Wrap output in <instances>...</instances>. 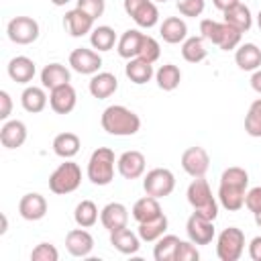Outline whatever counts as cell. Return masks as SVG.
Returning <instances> with one entry per match:
<instances>
[{
  "mask_svg": "<svg viewBox=\"0 0 261 261\" xmlns=\"http://www.w3.org/2000/svg\"><path fill=\"white\" fill-rule=\"evenodd\" d=\"M237 2H241V0H212V4L220 10V12H224V10H228L230 6H234Z\"/></svg>",
  "mask_w": 261,
  "mask_h": 261,
  "instance_id": "50",
  "label": "cell"
},
{
  "mask_svg": "<svg viewBox=\"0 0 261 261\" xmlns=\"http://www.w3.org/2000/svg\"><path fill=\"white\" fill-rule=\"evenodd\" d=\"M110 243L122 255H135L141 249V237L135 234L133 230H128L126 226L118 228V230H112L110 232Z\"/></svg>",
  "mask_w": 261,
  "mask_h": 261,
  "instance_id": "23",
  "label": "cell"
},
{
  "mask_svg": "<svg viewBox=\"0 0 261 261\" xmlns=\"http://www.w3.org/2000/svg\"><path fill=\"white\" fill-rule=\"evenodd\" d=\"M18 214L24 218V220H41L45 214H47V200L45 196L37 194V192H31V194H24L18 202Z\"/></svg>",
  "mask_w": 261,
  "mask_h": 261,
  "instance_id": "18",
  "label": "cell"
},
{
  "mask_svg": "<svg viewBox=\"0 0 261 261\" xmlns=\"http://www.w3.org/2000/svg\"><path fill=\"white\" fill-rule=\"evenodd\" d=\"M145 155L141 151H124L118 159H116V169L124 179H137L145 173Z\"/></svg>",
  "mask_w": 261,
  "mask_h": 261,
  "instance_id": "13",
  "label": "cell"
},
{
  "mask_svg": "<svg viewBox=\"0 0 261 261\" xmlns=\"http://www.w3.org/2000/svg\"><path fill=\"white\" fill-rule=\"evenodd\" d=\"M65 249L73 257H88L94 249V237L86 228H73L65 234Z\"/></svg>",
  "mask_w": 261,
  "mask_h": 261,
  "instance_id": "16",
  "label": "cell"
},
{
  "mask_svg": "<svg viewBox=\"0 0 261 261\" xmlns=\"http://www.w3.org/2000/svg\"><path fill=\"white\" fill-rule=\"evenodd\" d=\"M208 55V49L204 47V37H188L181 43V57L188 63H200Z\"/></svg>",
  "mask_w": 261,
  "mask_h": 261,
  "instance_id": "34",
  "label": "cell"
},
{
  "mask_svg": "<svg viewBox=\"0 0 261 261\" xmlns=\"http://www.w3.org/2000/svg\"><path fill=\"white\" fill-rule=\"evenodd\" d=\"M234 61L243 71H255L261 67V49L255 43H245L237 49Z\"/></svg>",
  "mask_w": 261,
  "mask_h": 261,
  "instance_id": "25",
  "label": "cell"
},
{
  "mask_svg": "<svg viewBox=\"0 0 261 261\" xmlns=\"http://www.w3.org/2000/svg\"><path fill=\"white\" fill-rule=\"evenodd\" d=\"M188 202L190 206L194 208V212L210 218V220H216L218 216V202L214 200L212 196V190L208 186V181L204 177H194V181L188 186Z\"/></svg>",
  "mask_w": 261,
  "mask_h": 261,
  "instance_id": "3",
  "label": "cell"
},
{
  "mask_svg": "<svg viewBox=\"0 0 261 261\" xmlns=\"http://www.w3.org/2000/svg\"><path fill=\"white\" fill-rule=\"evenodd\" d=\"M63 27L65 31L71 35V37H84L88 33L94 31V18L84 12L82 8H73V10H67L65 16H63Z\"/></svg>",
  "mask_w": 261,
  "mask_h": 261,
  "instance_id": "15",
  "label": "cell"
},
{
  "mask_svg": "<svg viewBox=\"0 0 261 261\" xmlns=\"http://www.w3.org/2000/svg\"><path fill=\"white\" fill-rule=\"evenodd\" d=\"M257 27H259V31H261V10H259V14H257Z\"/></svg>",
  "mask_w": 261,
  "mask_h": 261,
  "instance_id": "54",
  "label": "cell"
},
{
  "mask_svg": "<svg viewBox=\"0 0 261 261\" xmlns=\"http://www.w3.org/2000/svg\"><path fill=\"white\" fill-rule=\"evenodd\" d=\"M245 130L251 137H261V98H257L245 116Z\"/></svg>",
  "mask_w": 261,
  "mask_h": 261,
  "instance_id": "39",
  "label": "cell"
},
{
  "mask_svg": "<svg viewBox=\"0 0 261 261\" xmlns=\"http://www.w3.org/2000/svg\"><path fill=\"white\" fill-rule=\"evenodd\" d=\"M167 224H169V222H167V216L161 212V214L155 216V218H149V220H145V222H139L137 234L141 237V241H145V243H153V241H157L159 237L165 234Z\"/></svg>",
  "mask_w": 261,
  "mask_h": 261,
  "instance_id": "26",
  "label": "cell"
},
{
  "mask_svg": "<svg viewBox=\"0 0 261 261\" xmlns=\"http://www.w3.org/2000/svg\"><path fill=\"white\" fill-rule=\"evenodd\" d=\"M82 147V141L75 133H59L55 139H53V153L61 159H71L77 155Z\"/></svg>",
  "mask_w": 261,
  "mask_h": 261,
  "instance_id": "28",
  "label": "cell"
},
{
  "mask_svg": "<svg viewBox=\"0 0 261 261\" xmlns=\"http://www.w3.org/2000/svg\"><path fill=\"white\" fill-rule=\"evenodd\" d=\"M100 122H102V128L114 137H130V135H137L141 128L139 114H135L130 108H126L122 104L108 106L102 112Z\"/></svg>",
  "mask_w": 261,
  "mask_h": 261,
  "instance_id": "2",
  "label": "cell"
},
{
  "mask_svg": "<svg viewBox=\"0 0 261 261\" xmlns=\"http://www.w3.org/2000/svg\"><path fill=\"white\" fill-rule=\"evenodd\" d=\"M90 94L98 100H104V98H110L116 90H118V80L114 73L110 71H98L92 75L90 80Z\"/></svg>",
  "mask_w": 261,
  "mask_h": 261,
  "instance_id": "22",
  "label": "cell"
},
{
  "mask_svg": "<svg viewBox=\"0 0 261 261\" xmlns=\"http://www.w3.org/2000/svg\"><path fill=\"white\" fill-rule=\"evenodd\" d=\"M159 55H161V47H159L157 39L145 35V37H143V45H141V53H139V57L145 59V61H149V63H155V61L159 59Z\"/></svg>",
  "mask_w": 261,
  "mask_h": 261,
  "instance_id": "40",
  "label": "cell"
},
{
  "mask_svg": "<svg viewBox=\"0 0 261 261\" xmlns=\"http://www.w3.org/2000/svg\"><path fill=\"white\" fill-rule=\"evenodd\" d=\"M249 257L253 261H261V237H255L249 243Z\"/></svg>",
  "mask_w": 261,
  "mask_h": 261,
  "instance_id": "48",
  "label": "cell"
},
{
  "mask_svg": "<svg viewBox=\"0 0 261 261\" xmlns=\"http://www.w3.org/2000/svg\"><path fill=\"white\" fill-rule=\"evenodd\" d=\"M90 43H92V47L98 49V51H110V49L118 43V37H116V33H114L112 27L102 24V27H96V29L90 33Z\"/></svg>",
  "mask_w": 261,
  "mask_h": 261,
  "instance_id": "35",
  "label": "cell"
},
{
  "mask_svg": "<svg viewBox=\"0 0 261 261\" xmlns=\"http://www.w3.org/2000/svg\"><path fill=\"white\" fill-rule=\"evenodd\" d=\"M12 112V100H10V94L6 90H0V118L2 120H8Z\"/></svg>",
  "mask_w": 261,
  "mask_h": 261,
  "instance_id": "47",
  "label": "cell"
},
{
  "mask_svg": "<svg viewBox=\"0 0 261 261\" xmlns=\"http://www.w3.org/2000/svg\"><path fill=\"white\" fill-rule=\"evenodd\" d=\"M114 151L108 147H98L88 161V179L94 186H108L114 179Z\"/></svg>",
  "mask_w": 261,
  "mask_h": 261,
  "instance_id": "4",
  "label": "cell"
},
{
  "mask_svg": "<svg viewBox=\"0 0 261 261\" xmlns=\"http://www.w3.org/2000/svg\"><path fill=\"white\" fill-rule=\"evenodd\" d=\"M159 35L165 43L169 45H177V43H184L188 39V24L184 18L179 16H167L161 27H159Z\"/></svg>",
  "mask_w": 261,
  "mask_h": 261,
  "instance_id": "21",
  "label": "cell"
},
{
  "mask_svg": "<svg viewBox=\"0 0 261 261\" xmlns=\"http://www.w3.org/2000/svg\"><path fill=\"white\" fill-rule=\"evenodd\" d=\"M51 2H53L55 6H65V4H67V2H71V0H51Z\"/></svg>",
  "mask_w": 261,
  "mask_h": 261,
  "instance_id": "52",
  "label": "cell"
},
{
  "mask_svg": "<svg viewBox=\"0 0 261 261\" xmlns=\"http://www.w3.org/2000/svg\"><path fill=\"white\" fill-rule=\"evenodd\" d=\"M247 186H249V173L243 167H237V165L226 167L220 175V186H218L220 204L230 212L241 210L245 206Z\"/></svg>",
  "mask_w": 261,
  "mask_h": 261,
  "instance_id": "1",
  "label": "cell"
},
{
  "mask_svg": "<svg viewBox=\"0 0 261 261\" xmlns=\"http://www.w3.org/2000/svg\"><path fill=\"white\" fill-rule=\"evenodd\" d=\"M177 10L181 16H190V18H196L204 12V6L206 2L204 0H177Z\"/></svg>",
  "mask_w": 261,
  "mask_h": 261,
  "instance_id": "42",
  "label": "cell"
},
{
  "mask_svg": "<svg viewBox=\"0 0 261 261\" xmlns=\"http://www.w3.org/2000/svg\"><path fill=\"white\" fill-rule=\"evenodd\" d=\"M100 222L102 226L112 232V230H118V228H124L126 222H128V210L124 204L120 202H110L106 204L102 210H100Z\"/></svg>",
  "mask_w": 261,
  "mask_h": 261,
  "instance_id": "17",
  "label": "cell"
},
{
  "mask_svg": "<svg viewBox=\"0 0 261 261\" xmlns=\"http://www.w3.org/2000/svg\"><path fill=\"white\" fill-rule=\"evenodd\" d=\"M153 2H167V0H153Z\"/></svg>",
  "mask_w": 261,
  "mask_h": 261,
  "instance_id": "55",
  "label": "cell"
},
{
  "mask_svg": "<svg viewBox=\"0 0 261 261\" xmlns=\"http://www.w3.org/2000/svg\"><path fill=\"white\" fill-rule=\"evenodd\" d=\"M133 218L137 222H145L149 218H155L161 214V206H159V198H153V196H143L139 198L135 204H133Z\"/></svg>",
  "mask_w": 261,
  "mask_h": 261,
  "instance_id": "32",
  "label": "cell"
},
{
  "mask_svg": "<svg viewBox=\"0 0 261 261\" xmlns=\"http://www.w3.org/2000/svg\"><path fill=\"white\" fill-rule=\"evenodd\" d=\"M245 251V232L237 226L224 228L216 239V255L220 261H237Z\"/></svg>",
  "mask_w": 261,
  "mask_h": 261,
  "instance_id": "6",
  "label": "cell"
},
{
  "mask_svg": "<svg viewBox=\"0 0 261 261\" xmlns=\"http://www.w3.org/2000/svg\"><path fill=\"white\" fill-rule=\"evenodd\" d=\"M222 14H224V22H228V24L234 27V29H239L241 33H247V31L253 27L251 10H249V6H245L243 2H237L234 6H230L228 10H224Z\"/></svg>",
  "mask_w": 261,
  "mask_h": 261,
  "instance_id": "27",
  "label": "cell"
},
{
  "mask_svg": "<svg viewBox=\"0 0 261 261\" xmlns=\"http://www.w3.org/2000/svg\"><path fill=\"white\" fill-rule=\"evenodd\" d=\"M27 141V124L22 120H6L0 128V143L4 149H18Z\"/></svg>",
  "mask_w": 261,
  "mask_h": 261,
  "instance_id": "19",
  "label": "cell"
},
{
  "mask_svg": "<svg viewBox=\"0 0 261 261\" xmlns=\"http://www.w3.org/2000/svg\"><path fill=\"white\" fill-rule=\"evenodd\" d=\"M124 73H126V77H128L133 84H137V86L147 84V82L155 75L153 63H149V61H145V59H141V57L128 59V63H126V67H124Z\"/></svg>",
  "mask_w": 261,
  "mask_h": 261,
  "instance_id": "29",
  "label": "cell"
},
{
  "mask_svg": "<svg viewBox=\"0 0 261 261\" xmlns=\"http://www.w3.org/2000/svg\"><path fill=\"white\" fill-rule=\"evenodd\" d=\"M198 259H200V251L196 249V243L181 241L175 251V261H198Z\"/></svg>",
  "mask_w": 261,
  "mask_h": 261,
  "instance_id": "43",
  "label": "cell"
},
{
  "mask_svg": "<svg viewBox=\"0 0 261 261\" xmlns=\"http://www.w3.org/2000/svg\"><path fill=\"white\" fill-rule=\"evenodd\" d=\"M77 8H82L84 12H88L96 20V18H100L104 14L106 2L104 0H77Z\"/></svg>",
  "mask_w": 261,
  "mask_h": 261,
  "instance_id": "44",
  "label": "cell"
},
{
  "mask_svg": "<svg viewBox=\"0 0 261 261\" xmlns=\"http://www.w3.org/2000/svg\"><path fill=\"white\" fill-rule=\"evenodd\" d=\"M124 12L143 29H151L159 22V8L153 0H124Z\"/></svg>",
  "mask_w": 261,
  "mask_h": 261,
  "instance_id": "8",
  "label": "cell"
},
{
  "mask_svg": "<svg viewBox=\"0 0 261 261\" xmlns=\"http://www.w3.org/2000/svg\"><path fill=\"white\" fill-rule=\"evenodd\" d=\"M181 167L192 177H204L210 167V157L204 147H188L181 153Z\"/></svg>",
  "mask_w": 261,
  "mask_h": 261,
  "instance_id": "12",
  "label": "cell"
},
{
  "mask_svg": "<svg viewBox=\"0 0 261 261\" xmlns=\"http://www.w3.org/2000/svg\"><path fill=\"white\" fill-rule=\"evenodd\" d=\"M69 65H71L73 71H77L82 75H94L102 67V57L94 49L77 47L69 53Z\"/></svg>",
  "mask_w": 261,
  "mask_h": 261,
  "instance_id": "10",
  "label": "cell"
},
{
  "mask_svg": "<svg viewBox=\"0 0 261 261\" xmlns=\"http://www.w3.org/2000/svg\"><path fill=\"white\" fill-rule=\"evenodd\" d=\"M20 104L27 112L31 114H37V112H43L45 106H47V94L43 88L39 86H27L20 94Z\"/></svg>",
  "mask_w": 261,
  "mask_h": 261,
  "instance_id": "31",
  "label": "cell"
},
{
  "mask_svg": "<svg viewBox=\"0 0 261 261\" xmlns=\"http://www.w3.org/2000/svg\"><path fill=\"white\" fill-rule=\"evenodd\" d=\"M143 33L137 29H128L120 35L118 43H116V51L122 59H135L141 53V45H143Z\"/></svg>",
  "mask_w": 261,
  "mask_h": 261,
  "instance_id": "24",
  "label": "cell"
},
{
  "mask_svg": "<svg viewBox=\"0 0 261 261\" xmlns=\"http://www.w3.org/2000/svg\"><path fill=\"white\" fill-rule=\"evenodd\" d=\"M255 222H257V226L261 228V212H257V214H255Z\"/></svg>",
  "mask_w": 261,
  "mask_h": 261,
  "instance_id": "53",
  "label": "cell"
},
{
  "mask_svg": "<svg viewBox=\"0 0 261 261\" xmlns=\"http://www.w3.org/2000/svg\"><path fill=\"white\" fill-rule=\"evenodd\" d=\"M186 232H188V239L196 245H210L212 239H214V220L194 212L188 222H186Z\"/></svg>",
  "mask_w": 261,
  "mask_h": 261,
  "instance_id": "11",
  "label": "cell"
},
{
  "mask_svg": "<svg viewBox=\"0 0 261 261\" xmlns=\"http://www.w3.org/2000/svg\"><path fill=\"white\" fill-rule=\"evenodd\" d=\"M173 188H175V175L167 167H155V169L147 171V175L143 179L145 194H149L153 198H165L173 192Z\"/></svg>",
  "mask_w": 261,
  "mask_h": 261,
  "instance_id": "7",
  "label": "cell"
},
{
  "mask_svg": "<svg viewBox=\"0 0 261 261\" xmlns=\"http://www.w3.org/2000/svg\"><path fill=\"white\" fill-rule=\"evenodd\" d=\"M75 102H77V94H75V88L71 84L57 86L49 94V106L57 114H69L75 108Z\"/></svg>",
  "mask_w": 261,
  "mask_h": 261,
  "instance_id": "14",
  "label": "cell"
},
{
  "mask_svg": "<svg viewBox=\"0 0 261 261\" xmlns=\"http://www.w3.org/2000/svg\"><path fill=\"white\" fill-rule=\"evenodd\" d=\"M57 259H59V251L51 243H39L31 251V261H57Z\"/></svg>",
  "mask_w": 261,
  "mask_h": 261,
  "instance_id": "41",
  "label": "cell"
},
{
  "mask_svg": "<svg viewBox=\"0 0 261 261\" xmlns=\"http://www.w3.org/2000/svg\"><path fill=\"white\" fill-rule=\"evenodd\" d=\"M6 226H8V220H6V216L2 214V228H0V232H2V234L6 232Z\"/></svg>",
  "mask_w": 261,
  "mask_h": 261,
  "instance_id": "51",
  "label": "cell"
},
{
  "mask_svg": "<svg viewBox=\"0 0 261 261\" xmlns=\"http://www.w3.org/2000/svg\"><path fill=\"white\" fill-rule=\"evenodd\" d=\"M80 184H82V169L71 159H65V163H61L49 175V190L57 196L75 192L80 188Z\"/></svg>",
  "mask_w": 261,
  "mask_h": 261,
  "instance_id": "5",
  "label": "cell"
},
{
  "mask_svg": "<svg viewBox=\"0 0 261 261\" xmlns=\"http://www.w3.org/2000/svg\"><path fill=\"white\" fill-rule=\"evenodd\" d=\"M241 37H243V33L239 31V29H234V27H230L228 22H220V29H218V37H216V47H220L222 51H232V49H237L239 47V43H241Z\"/></svg>",
  "mask_w": 261,
  "mask_h": 261,
  "instance_id": "38",
  "label": "cell"
},
{
  "mask_svg": "<svg viewBox=\"0 0 261 261\" xmlns=\"http://www.w3.org/2000/svg\"><path fill=\"white\" fill-rule=\"evenodd\" d=\"M155 80H157V86L163 90V92H173L179 82H181V71L177 65L173 63H165L161 65L157 71H155Z\"/></svg>",
  "mask_w": 261,
  "mask_h": 261,
  "instance_id": "33",
  "label": "cell"
},
{
  "mask_svg": "<svg viewBox=\"0 0 261 261\" xmlns=\"http://www.w3.org/2000/svg\"><path fill=\"white\" fill-rule=\"evenodd\" d=\"M218 29H220V22L218 20H212V18H204L200 22V33L206 41H210L212 45L216 43V37H218Z\"/></svg>",
  "mask_w": 261,
  "mask_h": 261,
  "instance_id": "45",
  "label": "cell"
},
{
  "mask_svg": "<svg viewBox=\"0 0 261 261\" xmlns=\"http://www.w3.org/2000/svg\"><path fill=\"white\" fill-rule=\"evenodd\" d=\"M73 220L82 228H90L98 222V206L92 200H82L73 210Z\"/></svg>",
  "mask_w": 261,
  "mask_h": 261,
  "instance_id": "37",
  "label": "cell"
},
{
  "mask_svg": "<svg viewBox=\"0 0 261 261\" xmlns=\"http://www.w3.org/2000/svg\"><path fill=\"white\" fill-rule=\"evenodd\" d=\"M179 239L175 234H163L157 239V245L153 249L155 261H175V251L179 247Z\"/></svg>",
  "mask_w": 261,
  "mask_h": 261,
  "instance_id": "36",
  "label": "cell"
},
{
  "mask_svg": "<svg viewBox=\"0 0 261 261\" xmlns=\"http://www.w3.org/2000/svg\"><path fill=\"white\" fill-rule=\"evenodd\" d=\"M245 206H247L249 212H253V214L261 212V186L251 188V190L245 194Z\"/></svg>",
  "mask_w": 261,
  "mask_h": 261,
  "instance_id": "46",
  "label": "cell"
},
{
  "mask_svg": "<svg viewBox=\"0 0 261 261\" xmlns=\"http://www.w3.org/2000/svg\"><path fill=\"white\" fill-rule=\"evenodd\" d=\"M69 77H71L69 75V69L65 65H61V63H49L41 71V84L47 90H53L57 86L69 84Z\"/></svg>",
  "mask_w": 261,
  "mask_h": 261,
  "instance_id": "30",
  "label": "cell"
},
{
  "mask_svg": "<svg viewBox=\"0 0 261 261\" xmlns=\"http://www.w3.org/2000/svg\"><path fill=\"white\" fill-rule=\"evenodd\" d=\"M8 39L16 45H31L39 39V22L31 16H14L6 27Z\"/></svg>",
  "mask_w": 261,
  "mask_h": 261,
  "instance_id": "9",
  "label": "cell"
},
{
  "mask_svg": "<svg viewBox=\"0 0 261 261\" xmlns=\"http://www.w3.org/2000/svg\"><path fill=\"white\" fill-rule=\"evenodd\" d=\"M251 88H253L257 94H261V67L253 71V75H251Z\"/></svg>",
  "mask_w": 261,
  "mask_h": 261,
  "instance_id": "49",
  "label": "cell"
},
{
  "mask_svg": "<svg viewBox=\"0 0 261 261\" xmlns=\"http://www.w3.org/2000/svg\"><path fill=\"white\" fill-rule=\"evenodd\" d=\"M6 71H8V75H10L12 82H16V84H29L35 77L37 67H35V61L31 57L16 55V57H12L8 61V69Z\"/></svg>",
  "mask_w": 261,
  "mask_h": 261,
  "instance_id": "20",
  "label": "cell"
}]
</instances>
